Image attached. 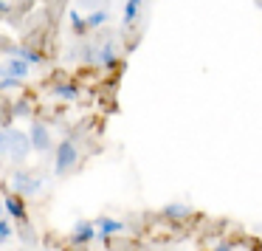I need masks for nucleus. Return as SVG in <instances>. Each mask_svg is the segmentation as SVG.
Returning a JSON list of instances; mask_svg holds the SVG:
<instances>
[{"label":"nucleus","mask_w":262,"mask_h":251,"mask_svg":"<svg viewBox=\"0 0 262 251\" xmlns=\"http://www.w3.org/2000/svg\"><path fill=\"white\" fill-rule=\"evenodd\" d=\"M3 209H6L14 220H26V203L20 200V195H14V192L6 195V198H3Z\"/></svg>","instance_id":"9"},{"label":"nucleus","mask_w":262,"mask_h":251,"mask_svg":"<svg viewBox=\"0 0 262 251\" xmlns=\"http://www.w3.org/2000/svg\"><path fill=\"white\" fill-rule=\"evenodd\" d=\"M141 3H144V0H127V3H124V17H121V26H124V29H130L133 20L138 17V12H141Z\"/></svg>","instance_id":"11"},{"label":"nucleus","mask_w":262,"mask_h":251,"mask_svg":"<svg viewBox=\"0 0 262 251\" xmlns=\"http://www.w3.org/2000/svg\"><path fill=\"white\" fill-rule=\"evenodd\" d=\"M164 215L169 220H183L189 215V206L186 203H169V206H164Z\"/></svg>","instance_id":"13"},{"label":"nucleus","mask_w":262,"mask_h":251,"mask_svg":"<svg viewBox=\"0 0 262 251\" xmlns=\"http://www.w3.org/2000/svg\"><path fill=\"white\" fill-rule=\"evenodd\" d=\"M29 141H31V150L46 153V150H51V133L46 130V124L34 121V124H31V133H29Z\"/></svg>","instance_id":"5"},{"label":"nucleus","mask_w":262,"mask_h":251,"mask_svg":"<svg viewBox=\"0 0 262 251\" xmlns=\"http://www.w3.org/2000/svg\"><path fill=\"white\" fill-rule=\"evenodd\" d=\"M3 215H6V209H3V200H0V217H3Z\"/></svg>","instance_id":"22"},{"label":"nucleus","mask_w":262,"mask_h":251,"mask_svg":"<svg viewBox=\"0 0 262 251\" xmlns=\"http://www.w3.org/2000/svg\"><path fill=\"white\" fill-rule=\"evenodd\" d=\"M107 20H110L107 9H96L93 14H88V17H85V26H88V29H99V26H104Z\"/></svg>","instance_id":"12"},{"label":"nucleus","mask_w":262,"mask_h":251,"mask_svg":"<svg viewBox=\"0 0 262 251\" xmlns=\"http://www.w3.org/2000/svg\"><path fill=\"white\" fill-rule=\"evenodd\" d=\"M91 240H96V226H93L91 220H79L74 226V232H71V243L85 245V243H91Z\"/></svg>","instance_id":"7"},{"label":"nucleus","mask_w":262,"mask_h":251,"mask_svg":"<svg viewBox=\"0 0 262 251\" xmlns=\"http://www.w3.org/2000/svg\"><path fill=\"white\" fill-rule=\"evenodd\" d=\"M9 240H12V223L6 217H0V245L9 243Z\"/></svg>","instance_id":"16"},{"label":"nucleus","mask_w":262,"mask_h":251,"mask_svg":"<svg viewBox=\"0 0 262 251\" xmlns=\"http://www.w3.org/2000/svg\"><path fill=\"white\" fill-rule=\"evenodd\" d=\"M54 93H57L59 99H76V96H79V88H76L74 82H68V85L59 82V85H54Z\"/></svg>","instance_id":"14"},{"label":"nucleus","mask_w":262,"mask_h":251,"mask_svg":"<svg viewBox=\"0 0 262 251\" xmlns=\"http://www.w3.org/2000/svg\"><path fill=\"white\" fill-rule=\"evenodd\" d=\"M214 251H231V245H228V243H220V245H217Z\"/></svg>","instance_id":"21"},{"label":"nucleus","mask_w":262,"mask_h":251,"mask_svg":"<svg viewBox=\"0 0 262 251\" xmlns=\"http://www.w3.org/2000/svg\"><path fill=\"white\" fill-rule=\"evenodd\" d=\"M68 20H71V26L76 29V34H85L88 26H85V17H82L79 12H68Z\"/></svg>","instance_id":"15"},{"label":"nucleus","mask_w":262,"mask_h":251,"mask_svg":"<svg viewBox=\"0 0 262 251\" xmlns=\"http://www.w3.org/2000/svg\"><path fill=\"white\" fill-rule=\"evenodd\" d=\"M12 57L23 59V62H29V65H40V62H42V54H40V51H34V48H29V46H17V48H12Z\"/></svg>","instance_id":"10"},{"label":"nucleus","mask_w":262,"mask_h":251,"mask_svg":"<svg viewBox=\"0 0 262 251\" xmlns=\"http://www.w3.org/2000/svg\"><path fill=\"white\" fill-rule=\"evenodd\" d=\"M0 113H3V104H0Z\"/></svg>","instance_id":"23"},{"label":"nucleus","mask_w":262,"mask_h":251,"mask_svg":"<svg viewBox=\"0 0 262 251\" xmlns=\"http://www.w3.org/2000/svg\"><path fill=\"white\" fill-rule=\"evenodd\" d=\"M12 186H14V195H37L42 186V178H34L31 172H14Z\"/></svg>","instance_id":"3"},{"label":"nucleus","mask_w":262,"mask_h":251,"mask_svg":"<svg viewBox=\"0 0 262 251\" xmlns=\"http://www.w3.org/2000/svg\"><path fill=\"white\" fill-rule=\"evenodd\" d=\"M0 76H3V79L23 82L26 76H29V62H23V59H17V57H6L0 62Z\"/></svg>","instance_id":"4"},{"label":"nucleus","mask_w":262,"mask_h":251,"mask_svg":"<svg viewBox=\"0 0 262 251\" xmlns=\"http://www.w3.org/2000/svg\"><path fill=\"white\" fill-rule=\"evenodd\" d=\"M93 226H96V240L107 243V240L113 237V234H119L121 228H124V223H121V220H113V217H99V220L93 223Z\"/></svg>","instance_id":"6"},{"label":"nucleus","mask_w":262,"mask_h":251,"mask_svg":"<svg viewBox=\"0 0 262 251\" xmlns=\"http://www.w3.org/2000/svg\"><path fill=\"white\" fill-rule=\"evenodd\" d=\"M0 155H9V136H6V130H0Z\"/></svg>","instance_id":"18"},{"label":"nucleus","mask_w":262,"mask_h":251,"mask_svg":"<svg viewBox=\"0 0 262 251\" xmlns=\"http://www.w3.org/2000/svg\"><path fill=\"white\" fill-rule=\"evenodd\" d=\"M76 161H79V150H76V144H74V141H62V144L57 147L54 172H57V175H68V172L76 166Z\"/></svg>","instance_id":"1"},{"label":"nucleus","mask_w":262,"mask_h":251,"mask_svg":"<svg viewBox=\"0 0 262 251\" xmlns=\"http://www.w3.org/2000/svg\"><path fill=\"white\" fill-rule=\"evenodd\" d=\"M0 14H9V3H6V0H0Z\"/></svg>","instance_id":"20"},{"label":"nucleus","mask_w":262,"mask_h":251,"mask_svg":"<svg viewBox=\"0 0 262 251\" xmlns=\"http://www.w3.org/2000/svg\"><path fill=\"white\" fill-rule=\"evenodd\" d=\"M12 88H23V82H17V79H0V91H12Z\"/></svg>","instance_id":"17"},{"label":"nucleus","mask_w":262,"mask_h":251,"mask_svg":"<svg viewBox=\"0 0 262 251\" xmlns=\"http://www.w3.org/2000/svg\"><path fill=\"white\" fill-rule=\"evenodd\" d=\"M12 113H14V116H29V104H26V102H17V104L12 108Z\"/></svg>","instance_id":"19"},{"label":"nucleus","mask_w":262,"mask_h":251,"mask_svg":"<svg viewBox=\"0 0 262 251\" xmlns=\"http://www.w3.org/2000/svg\"><path fill=\"white\" fill-rule=\"evenodd\" d=\"M116 62H119V46H116L113 40L102 43V48H99V65H104V68H113Z\"/></svg>","instance_id":"8"},{"label":"nucleus","mask_w":262,"mask_h":251,"mask_svg":"<svg viewBox=\"0 0 262 251\" xmlns=\"http://www.w3.org/2000/svg\"><path fill=\"white\" fill-rule=\"evenodd\" d=\"M6 136H9V158H12V161H23L26 155L31 153L29 136H26V133H20V130H12V127L6 130Z\"/></svg>","instance_id":"2"}]
</instances>
